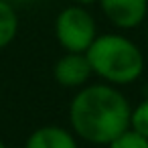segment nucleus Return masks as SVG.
Masks as SVG:
<instances>
[{
    "label": "nucleus",
    "mask_w": 148,
    "mask_h": 148,
    "mask_svg": "<svg viewBox=\"0 0 148 148\" xmlns=\"http://www.w3.org/2000/svg\"><path fill=\"white\" fill-rule=\"evenodd\" d=\"M73 130L87 142L110 144L130 128V103L110 85H91L81 89L69 110Z\"/></svg>",
    "instance_id": "f257e3e1"
},
{
    "label": "nucleus",
    "mask_w": 148,
    "mask_h": 148,
    "mask_svg": "<svg viewBox=\"0 0 148 148\" xmlns=\"http://www.w3.org/2000/svg\"><path fill=\"white\" fill-rule=\"evenodd\" d=\"M85 55L93 73L118 85L136 81L144 71V57L140 49L122 35L95 37Z\"/></svg>",
    "instance_id": "f03ea898"
},
{
    "label": "nucleus",
    "mask_w": 148,
    "mask_h": 148,
    "mask_svg": "<svg viewBox=\"0 0 148 148\" xmlns=\"http://www.w3.org/2000/svg\"><path fill=\"white\" fill-rule=\"evenodd\" d=\"M55 33L63 49L69 53H85L95 41V23L81 6H69L59 12Z\"/></svg>",
    "instance_id": "7ed1b4c3"
},
{
    "label": "nucleus",
    "mask_w": 148,
    "mask_h": 148,
    "mask_svg": "<svg viewBox=\"0 0 148 148\" xmlns=\"http://www.w3.org/2000/svg\"><path fill=\"white\" fill-rule=\"evenodd\" d=\"M99 4L106 16L122 29L138 27L148 12V0H99Z\"/></svg>",
    "instance_id": "20e7f679"
},
{
    "label": "nucleus",
    "mask_w": 148,
    "mask_h": 148,
    "mask_svg": "<svg viewBox=\"0 0 148 148\" xmlns=\"http://www.w3.org/2000/svg\"><path fill=\"white\" fill-rule=\"evenodd\" d=\"M93 73L87 55L81 53H69L61 57L55 65V79L63 87H77L87 81V77Z\"/></svg>",
    "instance_id": "39448f33"
},
{
    "label": "nucleus",
    "mask_w": 148,
    "mask_h": 148,
    "mask_svg": "<svg viewBox=\"0 0 148 148\" xmlns=\"http://www.w3.org/2000/svg\"><path fill=\"white\" fill-rule=\"evenodd\" d=\"M25 148H77V144L67 130L57 126H47L33 132Z\"/></svg>",
    "instance_id": "423d86ee"
},
{
    "label": "nucleus",
    "mask_w": 148,
    "mask_h": 148,
    "mask_svg": "<svg viewBox=\"0 0 148 148\" xmlns=\"http://www.w3.org/2000/svg\"><path fill=\"white\" fill-rule=\"evenodd\" d=\"M16 31H18V16L14 8L6 0H0V49L12 43Z\"/></svg>",
    "instance_id": "0eeeda50"
},
{
    "label": "nucleus",
    "mask_w": 148,
    "mask_h": 148,
    "mask_svg": "<svg viewBox=\"0 0 148 148\" xmlns=\"http://www.w3.org/2000/svg\"><path fill=\"white\" fill-rule=\"evenodd\" d=\"M110 148H148V138L128 128L124 134L110 142Z\"/></svg>",
    "instance_id": "6e6552de"
},
{
    "label": "nucleus",
    "mask_w": 148,
    "mask_h": 148,
    "mask_svg": "<svg viewBox=\"0 0 148 148\" xmlns=\"http://www.w3.org/2000/svg\"><path fill=\"white\" fill-rule=\"evenodd\" d=\"M130 124H132V130H136L138 134H142V136L148 138V99L142 101V103L132 112Z\"/></svg>",
    "instance_id": "1a4fd4ad"
},
{
    "label": "nucleus",
    "mask_w": 148,
    "mask_h": 148,
    "mask_svg": "<svg viewBox=\"0 0 148 148\" xmlns=\"http://www.w3.org/2000/svg\"><path fill=\"white\" fill-rule=\"evenodd\" d=\"M73 2H77V4H91V2H95V0H73Z\"/></svg>",
    "instance_id": "9d476101"
},
{
    "label": "nucleus",
    "mask_w": 148,
    "mask_h": 148,
    "mask_svg": "<svg viewBox=\"0 0 148 148\" xmlns=\"http://www.w3.org/2000/svg\"><path fill=\"white\" fill-rule=\"evenodd\" d=\"M0 148H6V146H4V144H2V142H0Z\"/></svg>",
    "instance_id": "9b49d317"
}]
</instances>
